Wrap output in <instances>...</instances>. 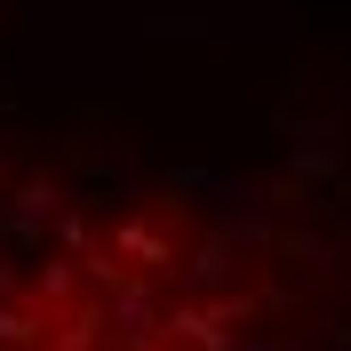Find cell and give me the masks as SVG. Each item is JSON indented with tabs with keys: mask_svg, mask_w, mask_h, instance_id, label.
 Wrapping results in <instances>:
<instances>
[{
	"mask_svg": "<svg viewBox=\"0 0 351 351\" xmlns=\"http://www.w3.org/2000/svg\"><path fill=\"white\" fill-rule=\"evenodd\" d=\"M112 247H120V256H168V247H160V232H144V223H120V232H112Z\"/></svg>",
	"mask_w": 351,
	"mask_h": 351,
	"instance_id": "6da1fadb",
	"label": "cell"
},
{
	"mask_svg": "<svg viewBox=\"0 0 351 351\" xmlns=\"http://www.w3.org/2000/svg\"><path fill=\"white\" fill-rule=\"evenodd\" d=\"M0 343H32V319H16V311H0Z\"/></svg>",
	"mask_w": 351,
	"mask_h": 351,
	"instance_id": "7a4b0ae2",
	"label": "cell"
}]
</instances>
